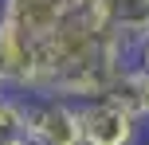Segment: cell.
<instances>
[{"label": "cell", "mask_w": 149, "mask_h": 145, "mask_svg": "<svg viewBox=\"0 0 149 145\" xmlns=\"http://www.w3.org/2000/svg\"><path fill=\"white\" fill-rule=\"evenodd\" d=\"M31 145H86L82 141V110L67 98H28V130Z\"/></svg>", "instance_id": "6da1fadb"}, {"label": "cell", "mask_w": 149, "mask_h": 145, "mask_svg": "<svg viewBox=\"0 0 149 145\" xmlns=\"http://www.w3.org/2000/svg\"><path fill=\"white\" fill-rule=\"evenodd\" d=\"M82 141L86 145H141V114L126 110L114 98L82 102Z\"/></svg>", "instance_id": "7a4b0ae2"}, {"label": "cell", "mask_w": 149, "mask_h": 145, "mask_svg": "<svg viewBox=\"0 0 149 145\" xmlns=\"http://www.w3.org/2000/svg\"><path fill=\"white\" fill-rule=\"evenodd\" d=\"M31 75H36V39H28L8 20H0V86L24 98Z\"/></svg>", "instance_id": "3957f363"}, {"label": "cell", "mask_w": 149, "mask_h": 145, "mask_svg": "<svg viewBox=\"0 0 149 145\" xmlns=\"http://www.w3.org/2000/svg\"><path fill=\"white\" fill-rule=\"evenodd\" d=\"M71 12H74V0H4V20L36 43L51 39Z\"/></svg>", "instance_id": "277c9868"}, {"label": "cell", "mask_w": 149, "mask_h": 145, "mask_svg": "<svg viewBox=\"0 0 149 145\" xmlns=\"http://www.w3.org/2000/svg\"><path fill=\"white\" fill-rule=\"evenodd\" d=\"M102 20L130 51L149 39V0H102Z\"/></svg>", "instance_id": "5b68a950"}, {"label": "cell", "mask_w": 149, "mask_h": 145, "mask_svg": "<svg viewBox=\"0 0 149 145\" xmlns=\"http://www.w3.org/2000/svg\"><path fill=\"white\" fill-rule=\"evenodd\" d=\"M28 130V98L20 94H0V141H12V137H24Z\"/></svg>", "instance_id": "8992f818"}, {"label": "cell", "mask_w": 149, "mask_h": 145, "mask_svg": "<svg viewBox=\"0 0 149 145\" xmlns=\"http://www.w3.org/2000/svg\"><path fill=\"white\" fill-rule=\"evenodd\" d=\"M134 67H137V71H145V75H149V39H145V43H141V47L134 51Z\"/></svg>", "instance_id": "52a82bcc"}, {"label": "cell", "mask_w": 149, "mask_h": 145, "mask_svg": "<svg viewBox=\"0 0 149 145\" xmlns=\"http://www.w3.org/2000/svg\"><path fill=\"white\" fill-rule=\"evenodd\" d=\"M141 122L149 126V90H145V102H141Z\"/></svg>", "instance_id": "ba28073f"}, {"label": "cell", "mask_w": 149, "mask_h": 145, "mask_svg": "<svg viewBox=\"0 0 149 145\" xmlns=\"http://www.w3.org/2000/svg\"><path fill=\"white\" fill-rule=\"evenodd\" d=\"M0 145H31L28 137H12V141H0Z\"/></svg>", "instance_id": "9c48e42d"}, {"label": "cell", "mask_w": 149, "mask_h": 145, "mask_svg": "<svg viewBox=\"0 0 149 145\" xmlns=\"http://www.w3.org/2000/svg\"><path fill=\"white\" fill-rule=\"evenodd\" d=\"M0 20H4V0H0Z\"/></svg>", "instance_id": "30bf717a"}, {"label": "cell", "mask_w": 149, "mask_h": 145, "mask_svg": "<svg viewBox=\"0 0 149 145\" xmlns=\"http://www.w3.org/2000/svg\"><path fill=\"white\" fill-rule=\"evenodd\" d=\"M0 94H4V86H0Z\"/></svg>", "instance_id": "8fae6325"}]
</instances>
